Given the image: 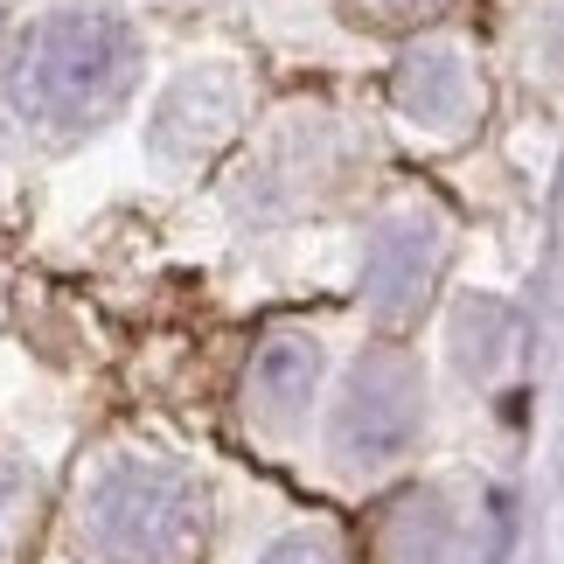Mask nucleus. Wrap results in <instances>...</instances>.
Masks as SVG:
<instances>
[{"label": "nucleus", "instance_id": "1", "mask_svg": "<svg viewBox=\"0 0 564 564\" xmlns=\"http://www.w3.org/2000/svg\"><path fill=\"white\" fill-rule=\"evenodd\" d=\"M133 77H140L133 29L105 8H70V14H50L14 50L8 91L29 119L70 133V126H91V119L112 112V105L133 91Z\"/></svg>", "mask_w": 564, "mask_h": 564}, {"label": "nucleus", "instance_id": "2", "mask_svg": "<svg viewBox=\"0 0 564 564\" xmlns=\"http://www.w3.org/2000/svg\"><path fill=\"white\" fill-rule=\"evenodd\" d=\"M84 544L98 564H182L203 544V488L175 467L126 460L84 502Z\"/></svg>", "mask_w": 564, "mask_h": 564}, {"label": "nucleus", "instance_id": "3", "mask_svg": "<svg viewBox=\"0 0 564 564\" xmlns=\"http://www.w3.org/2000/svg\"><path fill=\"white\" fill-rule=\"evenodd\" d=\"M419 377L404 370V362H362L356 383H349V404H341V453L349 460H390V453L411 446V432H419Z\"/></svg>", "mask_w": 564, "mask_h": 564}, {"label": "nucleus", "instance_id": "4", "mask_svg": "<svg viewBox=\"0 0 564 564\" xmlns=\"http://www.w3.org/2000/svg\"><path fill=\"white\" fill-rule=\"evenodd\" d=\"M314 349L307 341H265V356L251 362V404L265 411L272 425H286V419H300L307 411V398H314Z\"/></svg>", "mask_w": 564, "mask_h": 564}, {"label": "nucleus", "instance_id": "5", "mask_svg": "<svg viewBox=\"0 0 564 564\" xmlns=\"http://www.w3.org/2000/svg\"><path fill=\"white\" fill-rule=\"evenodd\" d=\"M265 564H341L328 536H286V544H272Z\"/></svg>", "mask_w": 564, "mask_h": 564}, {"label": "nucleus", "instance_id": "6", "mask_svg": "<svg viewBox=\"0 0 564 564\" xmlns=\"http://www.w3.org/2000/svg\"><path fill=\"white\" fill-rule=\"evenodd\" d=\"M8 495H14V488H8V474H0V509H8Z\"/></svg>", "mask_w": 564, "mask_h": 564}]
</instances>
